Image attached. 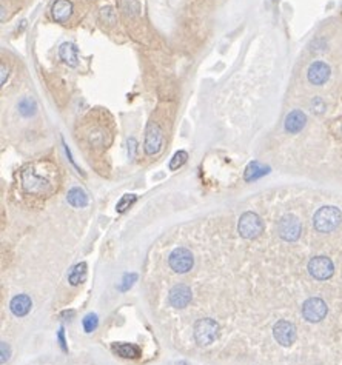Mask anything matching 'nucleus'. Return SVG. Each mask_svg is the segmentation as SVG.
Returning a JSON list of instances; mask_svg holds the SVG:
<instances>
[{"label": "nucleus", "instance_id": "1", "mask_svg": "<svg viewBox=\"0 0 342 365\" xmlns=\"http://www.w3.org/2000/svg\"><path fill=\"white\" fill-rule=\"evenodd\" d=\"M340 222H342L340 210L331 205L319 208L313 218V225L319 233H331L340 225Z\"/></svg>", "mask_w": 342, "mask_h": 365}, {"label": "nucleus", "instance_id": "2", "mask_svg": "<svg viewBox=\"0 0 342 365\" xmlns=\"http://www.w3.org/2000/svg\"><path fill=\"white\" fill-rule=\"evenodd\" d=\"M22 184H24V188L33 195H47L53 191V187H54L48 176L39 174L37 169H33V168L25 169L22 173Z\"/></svg>", "mask_w": 342, "mask_h": 365}, {"label": "nucleus", "instance_id": "3", "mask_svg": "<svg viewBox=\"0 0 342 365\" xmlns=\"http://www.w3.org/2000/svg\"><path fill=\"white\" fill-rule=\"evenodd\" d=\"M237 231L244 239H256L264 231V224L256 213L247 211L239 219Z\"/></svg>", "mask_w": 342, "mask_h": 365}, {"label": "nucleus", "instance_id": "4", "mask_svg": "<svg viewBox=\"0 0 342 365\" xmlns=\"http://www.w3.org/2000/svg\"><path fill=\"white\" fill-rule=\"evenodd\" d=\"M219 336V325L213 319H199L194 324V339L199 345H210Z\"/></svg>", "mask_w": 342, "mask_h": 365}, {"label": "nucleus", "instance_id": "5", "mask_svg": "<svg viewBox=\"0 0 342 365\" xmlns=\"http://www.w3.org/2000/svg\"><path fill=\"white\" fill-rule=\"evenodd\" d=\"M277 233L287 242L297 241L300 233H302L300 221L296 216H293V214H285L284 218H280V221L277 224Z\"/></svg>", "mask_w": 342, "mask_h": 365}, {"label": "nucleus", "instance_id": "6", "mask_svg": "<svg viewBox=\"0 0 342 365\" xmlns=\"http://www.w3.org/2000/svg\"><path fill=\"white\" fill-rule=\"evenodd\" d=\"M164 143V133L156 122H150L145 130V143L144 149L148 156H156L162 149Z\"/></svg>", "mask_w": 342, "mask_h": 365}, {"label": "nucleus", "instance_id": "7", "mask_svg": "<svg viewBox=\"0 0 342 365\" xmlns=\"http://www.w3.org/2000/svg\"><path fill=\"white\" fill-rule=\"evenodd\" d=\"M308 273L317 281H327L334 273L333 262L325 256H316L308 262Z\"/></svg>", "mask_w": 342, "mask_h": 365}, {"label": "nucleus", "instance_id": "8", "mask_svg": "<svg viewBox=\"0 0 342 365\" xmlns=\"http://www.w3.org/2000/svg\"><path fill=\"white\" fill-rule=\"evenodd\" d=\"M327 304L320 297H310L302 305V314L308 322H320L327 316Z\"/></svg>", "mask_w": 342, "mask_h": 365}, {"label": "nucleus", "instance_id": "9", "mask_svg": "<svg viewBox=\"0 0 342 365\" xmlns=\"http://www.w3.org/2000/svg\"><path fill=\"white\" fill-rule=\"evenodd\" d=\"M170 267L176 271V273H187L193 268L194 259L190 250L187 248H176L171 254H170Z\"/></svg>", "mask_w": 342, "mask_h": 365}, {"label": "nucleus", "instance_id": "10", "mask_svg": "<svg viewBox=\"0 0 342 365\" xmlns=\"http://www.w3.org/2000/svg\"><path fill=\"white\" fill-rule=\"evenodd\" d=\"M273 336L280 345L290 347L296 340V327L288 320H279L273 327Z\"/></svg>", "mask_w": 342, "mask_h": 365}, {"label": "nucleus", "instance_id": "11", "mask_svg": "<svg viewBox=\"0 0 342 365\" xmlns=\"http://www.w3.org/2000/svg\"><path fill=\"white\" fill-rule=\"evenodd\" d=\"M330 74H331V70L330 67L325 63V62H320V60H316L313 62L310 67H308V71H307V79L311 85H324L328 79H330Z\"/></svg>", "mask_w": 342, "mask_h": 365}, {"label": "nucleus", "instance_id": "12", "mask_svg": "<svg viewBox=\"0 0 342 365\" xmlns=\"http://www.w3.org/2000/svg\"><path fill=\"white\" fill-rule=\"evenodd\" d=\"M191 288L185 284H179L170 291V304L174 308H185L191 302Z\"/></svg>", "mask_w": 342, "mask_h": 365}, {"label": "nucleus", "instance_id": "13", "mask_svg": "<svg viewBox=\"0 0 342 365\" xmlns=\"http://www.w3.org/2000/svg\"><path fill=\"white\" fill-rule=\"evenodd\" d=\"M305 123H307V116L300 110H293L285 117V131L290 134H296L304 130Z\"/></svg>", "mask_w": 342, "mask_h": 365}, {"label": "nucleus", "instance_id": "14", "mask_svg": "<svg viewBox=\"0 0 342 365\" xmlns=\"http://www.w3.org/2000/svg\"><path fill=\"white\" fill-rule=\"evenodd\" d=\"M51 13H53V19L56 22H61V24L67 22L73 14V4L70 0H56L53 4Z\"/></svg>", "mask_w": 342, "mask_h": 365}, {"label": "nucleus", "instance_id": "15", "mask_svg": "<svg viewBox=\"0 0 342 365\" xmlns=\"http://www.w3.org/2000/svg\"><path fill=\"white\" fill-rule=\"evenodd\" d=\"M31 305H33V302H31V297L28 294H19V296L13 297V300L10 304V308H11L14 316L22 317V316H27L30 313Z\"/></svg>", "mask_w": 342, "mask_h": 365}, {"label": "nucleus", "instance_id": "16", "mask_svg": "<svg viewBox=\"0 0 342 365\" xmlns=\"http://www.w3.org/2000/svg\"><path fill=\"white\" fill-rule=\"evenodd\" d=\"M59 56L67 65L77 67V60H79L77 59V48L73 44H68V42L62 44L61 48H59Z\"/></svg>", "mask_w": 342, "mask_h": 365}, {"label": "nucleus", "instance_id": "17", "mask_svg": "<svg viewBox=\"0 0 342 365\" xmlns=\"http://www.w3.org/2000/svg\"><path fill=\"white\" fill-rule=\"evenodd\" d=\"M113 351L122 357H139L140 356V348L134 343H127V342H114L113 343Z\"/></svg>", "mask_w": 342, "mask_h": 365}, {"label": "nucleus", "instance_id": "18", "mask_svg": "<svg viewBox=\"0 0 342 365\" xmlns=\"http://www.w3.org/2000/svg\"><path fill=\"white\" fill-rule=\"evenodd\" d=\"M67 201H68L70 205H73V207H76V208H84V207L88 205V196H87V193H85L82 188H79V187H74V188H71V190L68 191Z\"/></svg>", "mask_w": 342, "mask_h": 365}, {"label": "nucleus", "instance_id": "19", "mask_svg": "<svg viewBox=\"0 0 342 365\" xmlns=\"http://www.w3.org/2000/svg\"><path fill=\"white\" fill-rule=\"evenodd\" d=\"M270 173V168L268 166H265V165H262V163H259V162H251L248 166H247V169H245V180L247 182H251V180H256V179H259V177H262V176H265V174H268Z\"/></svg>", "mask_w": 342, "mask_h": 365}, {"label": "nucleus", "instance_id": "20", "mask_svg": "<svg viewBox=\"0 0 342 365\" xmlns=\"http://www.w3.org/2000/svg\"><path fill=\"white\" fill-rule=\"evenodd\" d=\"M87 277V264L85 262H81L77 265L73 267V270L70 271L68 274V281L71 285H79L85 281Z\"/></svg>", "mask_w": 342, "mask_h": 365}, {"label": "nucleus", "instance_id": "21", "mask_svg": "<svg viewBox=\"0 0 342 365\" xmlns=\"http://www.w3.org/2000/svg\"><path fill=\"white\" fill-rule=\"evenodd\" d=\"M37 111V105L34 102V99L31 97H24L21 102H19V113L25 117H31L34 116Z\"/></svg>", "mask_w": 342, "mask_h": 365}, {"label": "nucleus", "instance_id": "22", "mask_svg": "<svg viewBox=\"0 0 342 365\" xmlns=\"http://www.w3.org/2000/svg\"><path fill=\"white\" fill-rule=\"evenodd\" d=\"M120 10L128 16H136L139 14V4L136 0H120Z\"/></svg>", "mask_w": 342, "mask_h": 365}, {"label": "nucleus", "instance_id": "23", "mask_svg": "<svg viewBox=\"0 0 342 365\" xmlns=\"http://www.w3.org/2000/svg\"><path fill=\"white\" fill-rule=\"evenodd\" d=\"M187 159H188V154H187V151H184V149L177 151V153L173 156V159L170 160V169H171V171H174V169L180 168V166H182V165L187 162Z\"/></svg>", "mask_w": 342, "mask_h": 365}, {"label": "nucleus", "instance_id": "24", "mask_svg": "<svg viewBox=\"0 0 342 365\" xmlns=\"http://www.w3.org/2000/svg\"><path fill=\"white\" fill-rule=\"evenodd\" d=\"M136 196L134 195H125L119 202H117V205H116V210L119 211V213H124L127 208H130L134 202H136Z\"/></svg>", "mask_w": 342, "mask_h": 365}, {"label": "nucleus", "instance_id": "25", "mask_svg": "<svg viewBox=\"0 0 342 365\" xmlns=\"http://www.w3.org/2000/svg\"><path fill=\"white\" fill-rule=\"evenodd\" d=\"M97 325H99V319H97V314H87L85 317H84V330L87 331V333H91V331H94L96 328H97Z\"/></svg>", "mask_w": 342, "mask_h": 365}, {"label": "nucleus", "instance_id": "26", "mask_svg": "<svg viewBox=\"0 0 342 365\" xmlns=\"http://www.w3.org/2000/svg\"><path fill=\"white\" fill-rule=\"evenodd\" d=\"M310 108L314 114H322L325 111V102L320 97H314L310 103Z\"/></svg>", "mask_w": 342, "mask_h": 365}, {"label": "nucleus", "instance_id": "27", "mask_svg": "<svg viewBox=\"0 0 342 365\" xmlns=\"http://www.w3.org/2000/svg\"><path fill=\"white\" fill-rule=\"evenodd\" d=\"M136 279H137V274H134V273H131V274H125V276H124V281H122L124 284L119 287V290L127 291V290H128L134 282H136Z\"/></svg>", "mask_w": 342, "mask_h": 365}, {"label": "nucleus", "instance_id": "28", "mask_svg": "<svg viewBox=\"0 0 342 365\" xmlns=\"http://www.w3.org/2000/svg\"><path fill=\"white\" fill-rule=\"evenodd\" d=\"M0 348H2V362L8 360V359H10V347H8L5 342H2V345H0Z\"/></svg>", "mask_w": 342, "mask_h": 365}, {"label": "nucleus", "instance_id": "29", "mask_svg": "<svg viewBox=\"0 0 342 365\" xmlns=\"http://www.w3.org/2000/svg\"><path fill=\"white\" fill-rule=\"evenodd\" d=\"M136 148H137V142H136L134 139H130V140H128V149H131L130 157H134V151H136Z\"/></svg>", "mask_w": 342, "mask_h": 365}, {"label": "nucleus", "instance_id": "30", "mask_svg": "<svg viewBox=\"0 0 342 365\" xmlns=\"http://www.w3.org/2000/svg\"><path fill=\"white\" fill-rule=\"evenodd\" d=\"M59 340H61V345H62V348L67 351L68 348H67V342H65V337H64V328H61V330H59Z\"/></svg>", "mask_w": 342, "mask_h": 365}, {"label": "nucleus", "instance_id": "31", "mask_svg": "<svg viewBox=\"0 0 342 365\" xmlns=\"http://www.w3.org/2000/svg\"><path fill=\"white\" fill-rule=\"evenodd\" d=\"M7 77H8V71H5V65H2V85L5 83V80H7Z\"/></svg>", "mask_w": 342, "mask_h": 365}]
</instances>
